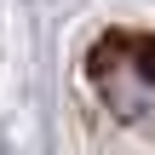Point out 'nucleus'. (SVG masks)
I'll return each instance as SVG.
<instances>
[{
  "label": "nucleus",
  "instance_id": "obj_1",
  "mask_svg": "<svg viewBox=\"0 0 155 155\" xmlns=\"http://www.w3.org/2000/svg\"><path fill=\"white\" fill-rule=\"evenodd\" d=\"M92 92L109 104L115 121H150L155 109V35L144 29H109L86 52Z\"/></svg>",
  "mask_w": 155,
  "mask_h": 155
}]
</instances>
